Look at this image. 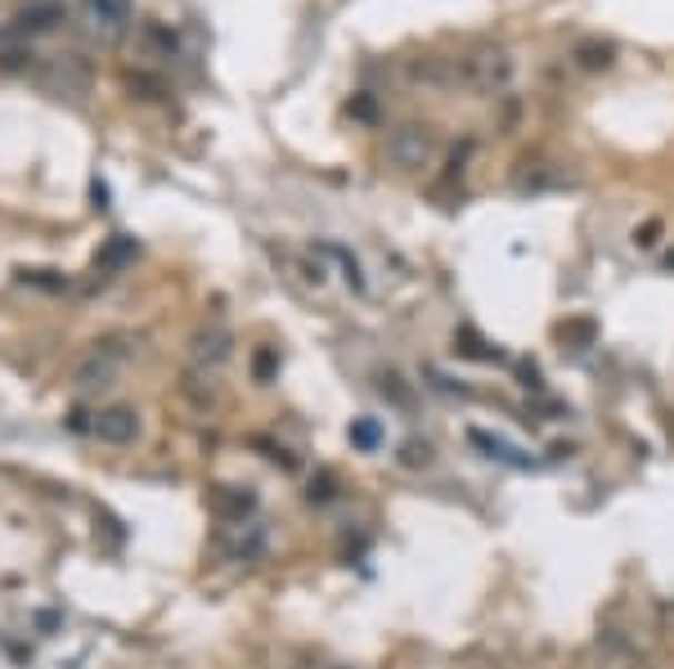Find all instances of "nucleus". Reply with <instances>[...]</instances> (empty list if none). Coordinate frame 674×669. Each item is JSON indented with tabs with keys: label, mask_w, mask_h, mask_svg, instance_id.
<instances>
[{
	"label": "nucleus",
	"mask_w": 674,
	"mask_h": 669,
	"mask_svg": "<svg viewBox=\"0 0 674 669\" xmlns=\"http://www.w3.org/2000/svg\"><path fill=\"white\" fill-rule=\"evenodd\" d=\"M455 351H459V356H473V360H499V351H486V342L477 338L473 328H464L459 338H455Z\"/></svg>",
	"instance_id": "16"
},
{
	"label": "nucleus",
	"mask_w": 674,
	"mask_h": 669,
	"mask_svg": "<svg viewBox=\"0 0 674 669\" xmlns=\"http://www.w3.org/2000/svg\"><path fill=\"white\" fill-rule=\"evenodd\" d=\"M333 486H337V481H333V472H324L319 481H310V490H306V499H310V503H328V499L337 495Z\"/></svg>",
	"instance_id": "21"
},
{
	"label": "nucleus",
	"mask_w": 674,
	"mask_h": 669,
	"mask_svg": "<svg viewBox=\"0 0 674 669\" xmlns=\"http://www.w3.org/2000/svg\"><path fill=\"white\" fill-rule=\"evenodd\" d=\"M32 50L28 46H19V41H0V68H6V72H28L32 68Z\"/></svg>",
	"instance_id": "15"
},
{
	"label": "nucleus",
	"mask_w": 674,
	"mask_h": 669,
	"mask_svg": "<svg viewBox=\"0 0 674 669\" xmlns=\"http://www.w3.org/2000/svg\"><path fill=\"white\" fill-rule=\"evenodd\" d=\"M656 239H661V220H643V226L634 230V243H638V248H652Z\"/></svg>",
	"instance_id": "22"
},
{
	"label": "nucleus",
	"mask_w": 674,
	"mask_h": 669,
	"mask_svg": "<svg viewBox=\"0 0 674 669\" xmlns=\"http://www.w3.org/2000/svg\"><path fill=\"white\" fill-rule=\"evenodd\" d=\"M122 365H127V347H122V342H95V347L77 360V369H72V387H77L81 396L108 391L112 382H118Z\"/></svg>",
	"instance_id": "2"
},
{
	"label": "nucleus",
	"mask_w": 674,
	"mask_h": 669,
	"mask_svg": "<svg viewBox=\"0 0 674 669\" xmlns=\"http://www.w3.org/2000/svg\"><path fill=\"white\" fill-rule=\"evenodd\" d=\"M207 508H211L220 521H239V526H244V517L257 512V495H252L248 486H211V490H207Z\"/></svg>",
	"instance_id": "7"
},
{
	"label": "nucleus",
	"mask_w": 674,
	"mask_h": 669,
	"mask_svg": "<svg viewBox=\"0 0 674 669\" xmlns=\"http://www.w3.org/2000/svg\"><path fill=\"white\" fill-rule=\"evenodd\" d=\"M230 356H235V332L220 328V323H207V328H198L194 338H189V360H194V369L216 373Z\"/></svg>",
	"instance_id": "5"
},
{
	"label": "nucleus",
	"mask_w": 674,
	"mask_h": 669,
	"mask_svg": "<svg viewBox=\"0 0 674 669\" xmlns=\"http://www.w3.org/2000/svg\"><path fill=\"white\" fill-rule=\"evenodd\" d=\"M279 369V356L266 347V351H257V360H252V373H257V382H270V373Z\"/></svg>",
	"instance_id": "20"
},
{
	"label": "nucleus",
	"mask_w": 674,
	"mask_h": 669,
	"mask_svg": "<svg viewBox=\"0 0 674 669\" xmlns=\"http://www.w3.org/2000/svg\"><path fill=\"white\" fill-rule=\"evenodd\" d=\"M37 81L46 94H59V99H81L90 90V68L77 59V54H54L37 68Z\"/></svg>",
	"instance_id": "4"
},
{
	"label": "nucleus",
	"mask_w": 674,
	"mask_h": 669,
	"mask_svg": "<svg viewBox=\"0 0 674 669\" xmlns=\"http://www.w3.org/2000/svg\"><path fill=\"white\" fill-rule=\"evenodd\" d=\"M378 387H383V396H391L396 405H409V400H414V396H409V387H405V378H400L396 369H387V373L378 378Z\"/></svg>",
	"instance_id": "18"
},
{
	"label": "nucleus",
	"mask_w": 674,
	"mask_h": 669,
	"mask_svg": "<svg viewBox=\"0 0 674 669\" xmlns=\"http://www.w3.org/2000/svg\"><path fill=\"white\" fill-rule=\"evenodd\" d=\"M131 10H136V0H86V19L95 32L112 37V32H122L131 23Z\"/></svg>",
	"instance_id": "9"
},
{
	"label": "nucleus",
	"mask_w": 674,
	"mask_h": 669,
	"mask_svg": "<svg viewBox=\"0 0 674 669\" xmlns=\"http://www.w3.org/2000/svg\"><path fill=\"white\" fill-rule=\"evenodd\" d=\"M576 59H581V68H589V72H598V68H612V59H616V50H612L607 41H581V46H576Z\"/></svg>",
	"instance_id": "13"
},
{
	"label": "nucleus",
	"mask_w": 674,
	"mask_h": 669,
	"mask_svg": "<svg viewBox=\"0 0 674 669\" xmlns=\"http://www.w3.org/2000/svg\"><path fill=\"white\" fill-rule=\"evenodd\" d=\"M337 669H347V665H337Z\"/></svg>",
	"instance_id": "23"
},
{
	"label": "nucleus",
	"mask_w": 674,
	"mask_h": 669,
	"mask_svg": "<svg viewBox=\"0 0 674 669\" xmlns=\"http://www.w3.org/2000/svg\"><path fill=\"white\" fill-rule=\"evenodd\" d=\"M131 261H136V243H131V239H122V234L108 239V248L95 257V279L103 283V279H112V274H118L122 266H131Z\"/></svg>",
	"instance_id": "10"
},
{
	"label": "nucleus",
	"mask_w": 674,
	"mask_h": 669,
	"mask_svg": "<svg viewBox=\"0 0 674 669\" xmlns=\"http://www.w3.org/2000/svg\"><path fill=\"white\" fill-rule=\"evenodd\" d=\"M63 0H28L14 19V37H37V32H50L63 23Z\"/></svg>",
	"instance_id": "8"
},
{
	"label": "nucleus",
	"mask_w": 674,
	"mask_h": 669,
	"mask_svg": "<svg viewBox=\"0 0 674 669\" xmlns=\"http://www.w3.org/2000/svg\"><path fill=\"white\" fill-rule=\"evenodd\" d=\"M145 41H149V46H158L167 59L176 54V37H171L167 28H158V23H145Z\"/></svg>",
	"instance_id": "19"
},
{
	"label": "nucleus",
	"mask_w": 674,
	"mask_h": 669,
	"mask_svg": "<svg viewBox=\"0 0 674 669\" xmlns=\"http://www.w3.org/2000/svg\"><path fill=\"white\" fill-rule=\"evenodd\" d=\"M90 431L103 445H131L140 436V413L131 405H108V409H99V418L90 422Z\"/></svg>",
	"instance_id": "6"
},
{
	"label": "nucleus",
	"mask_w": 674,
	"mask_h": 669,
	"mask_svg": "<svg viewBox=\"0 0 674 669\" xmlns=\"http://www.w3.org/2000/svg\"><path fill=\"white\" fill-rule=\"evenodd\" d=\"M455 81H464L477 94H504L513 86V59L499 46H477L455 63Z\"/></svg>",
	"instance_id": "1"
},
{
	"label": "nucleus",
	"mask_w": 674,
	"mask_h": 669,
	"mask_svg": "<svg viewBox=\"0 0 674 669\" xmlns=\"http://www.w3.org/2000/svg\"><path fill=\"white\" fill-rule=\"evenodd\" d=\"M387 158L400 167V171H423L436 162V136L432 127H418V122H405L387 136Z\"/></svg>",
	"instance_id": "3"
},
{
	"label": "nucleus",
	"mask_w": 674,
	"mask_h": 669,
	"mask_svg": "<svg viewBox=\"0 0 674 669\" xmlns=\"http://www.w3.org/2000/svg\"><path fill=\"white\" fill-rule=\"evenodd\" d=\"M351 445H356V450H365V455H374L378 445H383V427L374 418H356L351 422Z\"/></svg>",
	"instance_id": "14"
},
{
	"label": "nucleus",
	"mask_w": 674,
	"mask_h": 669,
	"mask_svg": "<svg viewBox=\"0 0 674 669\" xmlns=\"http://www.w3.org/2000/svg\"><path fill=\"white\" fill-rule=\"evenodd\" d=\"M432 445L427 440H405V450H400V463L405 468H432Z\"/></svg>",
	"instance_id": "17"
},
{
	"label": "nucleus",
	"mask_w": 674,
	"mask_h": 669,
	"mask_svg": "<svg viewBox=\"0 0 674 669\" xmlns=\"http://www.w3.org/2000/svg\"><path fill=\"white\" fill-rule=\"evenodd\" d=\"M468 440L477 445V450H486L490 459H499V463H508V468H531V459L522 455V450H513L508 440H499V436H490V431H482V427H473L468 431Z\"/></svg>",
	"instance_id": "11"
},
{
	"label": "nucleus",
	"mask_w": 674,
	"mask_h": 669,
	"mask_svg": "<svg viewBox=\"0 0 674 669\" xmlns=\"http://www.w3.org/2000/svg\"><path fill=\"white\" fill-rule=\"evenodd\" d=\"M557 338L567 342V347H576V351H585V347H594L598 328H594V319H572V323H562V328H557Z\"/></svg>",
	"instance_id": "12"
}]
</instances>
